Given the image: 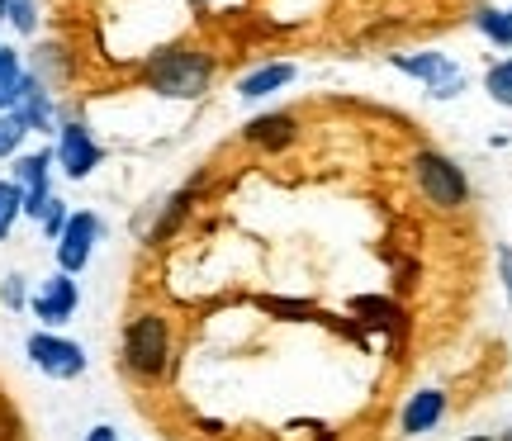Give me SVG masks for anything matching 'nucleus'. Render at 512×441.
Masks as SVG:
<instances>
[{
	"label": "nucleus",
	"instance_id": "1",
	"mask_svg": "<svg viewBox=\"0 0 512 441\" xmlns=\"http://www.w3.org/2000/svg\"><path fill=\"white\" fill-rule=\"evenodd\" d=\"M214 57L200 53V48H190V43H176V48H162V53H152L138 67L143 76V86L152 95H162V100H200L209 86H214Z\"/></svg>",
	"mask_w": 512,
	"mask_h": 441
},
{
	"label": "nucleus",
	"instance_id": "2",
	"mask_svg": "<svg viewBox=\"0 0 512 441\" xmlns=\"http://www.w3.org/2000/svg\"><path fill=\"white\" fill-rule=\"evenodd\" d=\"M124 370L133 380H143V385H157L166 380V370H171V323H166V313L157 309H143L128 318L124 328Z\"/></svg>",
	"mask_w": 512,
	"mask_h": 441
},
{
	"label": "nucleus",
	"instance_id": "3",
	"mask_svg": "<svg viewBox=\"0 0 512 441\" xmlns=\"http://www.w3.org/2000/svg\"><path fill=\"white\" fill-rule=\"evenodd\" d=\"M413 185L422 190V200L441 209V214H456L470 204V181H465V171H460L446 152H432V147H422L413 152Z\"/></svg>",
	"mask_w": 512,
	"mask_h": 441
},
{
	"label": "nucleus",
	"instance_id": "4",
	"mask_svg": "<svg viewBox=\"0 0 512 441\" xmlns=\"http://www.w3.org/2000/svg\"><path fill=\"white\" fill-rule=\"evenodd\" d=\"M24 351H29V366L43 370L48 380H81L86 375V347L72 342V337H62V332L38 328L24 342Z\"/></svg>",
	"mask_w": 512,
	"mask_h": 441
},
{
	"label": "nucleus",
	"instance_id": "5",
	"mask_svg": "<svg viewBox=\"0 0 512 441\" xmlns=\"http://www.w3.org/2000/svg\"><path fill=\"white\" fill-rule=\"evenodd\" d=\"M100 233H105L100 214H91V209L72 214V219H67V228H62V238L53 242L57 271H62V276H81V271L91 266V257H95V242H100Z\"/></svg>",
	"mask_w": 512,
	"mask_h": 441
},
{
	"label": "nucleus",
	"instance_id": "6",
	"mask_svg": "<svg viewBox=\"0 0 512 441\" xmlns=\"http://www.w3.org/2000/svg\"><path fill=\"white\" fill-rule=\"evenodd\" d=\"M53 162L62 166V176H67V181H86L95 166L105 162V147L95 143V133L86 129L81 119H67V124H57Z\"/></svg>",
	"mask_w": 512,
	"mask_h": 441
},
{
	"label": "nucleus",
	"instance_id": "7",
	"mask_svg": "<svg viewBox=\"0 0 512 441\" xmlns=\"http://www.w3.org/2000/svg\"><path fill=\"white\" fill-rule=\"evenodd\" d=\"M29 309H34V318H38V323H43L48 332H57L62 323H72V313L81 309V290H76V276H62V271H53V276H48L34 294H29Z\"/></svg>",
	"mask_w": 512,
	"mask_h": 441
},
{
	"label": "nucleus",
	"instance_id": "8",
	"mask_svg": "<svg viewBox=\"0 0 512 441\" xmlns=\"http://www.w3.org/2000/svg\"><path fill=\"white\" fill-rule=\"evenodd\" d=\"M389 62H394L403 76L427 81V91L437 95V100H456V95L465 91V76H460V67L446 53H413V57H389Z\"/></svg>",
	"mask_w": 512,
	"mask_h": 441
},
{
	"label": "nucleus",
	"instance_id": "9",
	"mask_svg": "<svg viewBox=\"0 0 512 441\" xmlns=\"http://www.w3.org/2000/svg\"><path fill=\"white\" fill-rule=\"evenodd\" d=\"M24 124L29 133H57V105H53V91L38 81L34 72L24 76V86H19V100L15 110H10Z\"/></svg>",
	"mask_w": 512,
	"mask_h": 441
},
{
	"label": "nucleus",
	"instance_id": "10",
	"mask_svg": "<svg viewBox=\"0 0 512 441\" xmlns=\"http://www.w3.org/2000/svg\"><path fill=\"white\" fill-rule=\"evenodd\" d=\"M446 418V394L441 389H418L408 404H403V437H422V432H432V427Z\"/></svg>",
	"mask_w": 512,
	"mask_h": 441
},
{
	"label": "nucleus",
	"instance_id": "11",
	"mask_svg": "<svg viewBox=\"0 0 512 441\" xmlns=\"http://www.w3.org/2000/svg\"><path fill=\"white\" fill-rule=\"evenodd\" d=\"M294 133H299V114H290V110H275V114H256L252 124L242 129V138L247 143H256V147H285V143H294Z\"/></svg>",
	"mask_w": 512,
	"mask_h": 441
},
{
	"label": "nucleus",
	"instance_id": "12",
	"mask_svg": "<svg viewBox=\"0 0 512 441\" xmlns=\"http://www.w3.org/2000/svg\"><path fill=\"white\" fill-rule=\"evenodd\" d=\"M294 81V62H266V67H252V72L238 81V95L242 100H266V95L285 91Z\"/></svg>",
	"mask_w": 512,
	"mask_h": 441
},
{
	"label": "nucleus",
	"instance_id": "13",
	"mask_svg": "<svg viewBox=\"0 0 512 441\" xmlns=\"http://www.w3.org/2000/svg\"><path fill=\"white\" fill-rule=\"evenodd\" d=\"M195 190H200V185H185V190H176L171 200L157 204V223H152V228L143 233L147 247H162V242L176 233V223H181L185 214H190V204H195Z\"/></svg>",
	"mask_w": 512,
	"mask_h": 441
},
{
	"label": "nucleus",
	"instance_id": "14",
	"mask_svg": "<svg viewBox=\"0 0 512 441\" xmlns=\"http://www.w3.org/2000/svg\"><path fill=\"white\" fill-rule=\"evenodd\" d=\"M24 76H29V67H24V57L15 53V48H0V114L15 110L19 100V86H24Z\"/></svg>",
	"mask_w": 512,
	"mask_h": 441
},
{
	"label": "nucleus",
	"instance_id": "15",
	"mask_svg": "<svg viewBox=\"0 0 512 441\" xmlns=\"http://www.w3.org/2000/svg\"><path fill=\"white\" fill-rule=\"evenodd\" d=\"M19 219H24V190L15 181H0V242L10 238Z\"/></svg>",
	"mask_w": 512,
	"mask_h": 441
},
{
	"label": "nucleus",
	"instance_id": "16",
	"mask_svg": "<svg viewBox=\"0 0 512 441\" xmlns=\"http://www.w3.org/2000/svg\"><path fill=\"white\" fill-rule=\"evenodd\" d=\"M475 24L484 29V34L494 38L498 48H512V10H475Z\"/></svg>",
	"mask_w": 512,
	"mask_h": 441
},
{
	"label": "nucleus",
	"instance_id": "17",
	"mask_svg": "<svg viewBox=\"0 0 512 441\" xmlns=\"http://www.w3.org/2000/svg\"><path fill=\"white\" fill-rule=\"evenodd\" d=\"M484 86H489V95H494L498 105H508V110H512V57H508V62H494V67H489Z\"/></svg>",
	"mask_w": 512,
	"mask_h": 441
},
{
	"label": "nucleus",
	"instance_id": "18",
	"mask_svg": "<svg viewBox=\"0 0 512 441\" xmlns=\"http://www.w3.org/2000/svg\"><path fill=\"white\" fill-rule=\"evenodd\" d=\"M0 15L15 24L19 34H34L38 29V0H5V10Z\"/></svg>",
	"mask_w": 512,
	"mask_h": 441
},
{
	"label": "nucleus",
	"instance_id": "19",
	"mask_svg": "<svg viewBox=\"0 0 512 441\" xmlns=\"http://www.w3.org/2000/svg\"><path fill=\"white\" fill-rule=\"evenodd\" d=\"M0 304H5L10 313H19L24 304H29V285H24V276H19V271H10V276L0 280Z\"/></svg>",
	"mask_w": 512,
	"mask_h": 441
},
{
	"label": "nucleus",
	"instance_id": "20",
	"mask_svg": "<svg viewBox=\"0 0 512 441\" xmlns=\"http://www.w3.org/2000/svg\"><path fill=\"white\" fill-rule=\"evenodd\" d=\"M24 124H19L15 114H0V157H15L19 143H24Z\"/></svg>",
	"mask_w": 512,
	"mask_h": 441
},
{
	"label": "nucleus",
	"instance_id": "21",
	"mask_svg": "<svg viewBox=\"0 0 512 441\" xmlns=\"http://www.w3.org/2000/svg\"><path fill=\"white\" fill-rule=\"evenodd\" d=\"M67 219H72V209H67V204H62V200H57V195H53V204H48V214H43V219H38V223H43V238H62V228H67Z\"/></svg>",
	"mask_w": 512,
	"mask_h": 441
},
{
	"label": "nucleus",
	"instance_id": "22",
	"mask_svg": "<svg viewBox=\"0 0 512 441\" xmlns=\"http://www.w3.org/2000/svg\"><path fill=\"white\" fill-rule=\"evenodd\" d=\"M67 48H57V43H48V48H38V67H53V81H62L67 76Z\"/></svg>",
	"mask_w": 512,
	"mask_h": 441
},
{
	"label": "nucleus",
	"instance_id": "23",
	"mask_svg": "<svg viewBox=\"0 0 512 441\" xmlns=\"http://www.w3.org/2000/svg\"><path fill=\"white\" fill-rule=\"evenodd\" d=\"M86 441H119V432H114L110 423H95L91 432H86Z\"/></svg>",
	"mask_w": 512,
	"mask_h": 441
},
{
	"label": "nucleus",
	"instance_id": "24",
	"mask_svg": "<svg viewBox=\"0 0 512 441\" xmlns=\"http://www.w3.org/2000/svg\"><path fill=\"white\" fill-rule=\"evenodd\" d=\"M498 266H503V285H508V299H512V252L508 247L498 252Z\"/></svg>",
	"mask_w": 512,
	"mask_h": 441
},
{
	"label": "nucleus",
	"instance_id": "25",
	"mask_svg": "<svg viewBox=\"0 0 512 441\" xmlns=\"http://www.w3.org/2000/svg\"><path fill=\"white\" fill-rule=\"evenodd\" d=\"M465 441H494V437H465Z\"/></svg>",
	"mask_w": 512,
	"mask_h": 441
},
{
	"label": "nucleus",
	"instance_id": "26",
	"mask_svg": "<svg viewBox=\"0 0 512 441\" xmlns=\"http://www.w3.org/2000/svg\"><path fill=\"white\" fill-rule=\"evenodd\" d=\"M503 441H512V432H503Z\"/></svg>",
	"mask_w": 512,
	"mask_h": 441
},
{
	"label": "nucleus",
	"instance_id": "27",
	"mask_svg": "<svg viewBox=\"0 0 512 441\" xmlns=\"http://www.w3.org/2000/svg\"><path fill=\"white\" fill-rule=\"evenodd\" d=\"M0 10H5V0H0Z\"/></svg>",
	"mask_w": 512,
	"mask_h": 441
}]
</instances>
